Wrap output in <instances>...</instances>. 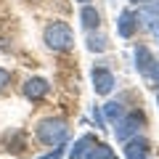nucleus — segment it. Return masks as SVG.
Masks as SVG:
<instances>
[{
	"label": "nucleus",
	"mask_w": 159,
	"mask_h": 159,
	"mask_svg": "<svg viewBox=\"0 0 159 159\" xmlns=\"http://www.w3.org/2000/svg\"><path fill=\"white\" fill-rule=\"evenodd\" d=\"M43 37H45L48 48H53V51H69V48H74V32L64 21H51L45 27Z\"/></svg>",
	"instance_id": "obj_1"
},
{
	"label": "nucleus",
	"mask_w": 159,
	"mask_h": 159,
	"mask_svg": "<svg viewBox=\"0 0 159 159\" xmlns=\"http://www.w3.org/2000/svg\"><path fill=\"white\" fill-rule=\"evenodd\" d=\"M66 135H69V130H66V122H64V119L48 117V119H43L37 125V138L45 143V146H64Z\"/></svg>",
	"instance_id": "obj_2"
},
{
	"label": "nucleus",
	"mask_w": 159,
	"mask_h": 159,
	"mask_svg": "<svg viewBox=\"0 0 159 159\" xmlns=\"http://www.w3.org/2000/svg\"><path fill=\"white\" fill-rule=\"evenodd\" d=\"M143 125V117H138V114H127V117H122L117 122V141H130V135H135L138 127Z\"/></svg>",
	"instance_id": "obj_3"
},
{
	"label": "nucleus",
	"mask_w": 159,
	"mask_h": 159,
	"mask_svg": "<svg viewBox=\"0 0 159 159\" xmlns=\"http://www.w3.org/2000/svg\"><path fill=\"white\" fill-rule=\"evenodd\" d=\"M48 90H51V85H48V80H43V77H29L27 82H24V96H27L29 101H40L43 96H48Z\"/></svg>",
	"instance_id": "obj_4"
},
{
	"label": "nucleus",
	"mask_w": 159,
	"mask_h": 159,
	"mask_svg": "<svg viewBox=\"0 0 159 159\" xmlns=\"http://www.w3.org/2000/svg\"><path fill=\"white\" fill-rule=\"evenodd\" d=\"M93 90L98 93V96H106V93H111L114 88V74L109 72V69H93Z\"/></svg>",
	"instance_id": "obj_5"
},
{
	"label": "nucleus",
	"mask_w": 159,
	"mask_h": 159,
	"mask_svg": "<svg viewBox=\"0 0 159 159\" xmlns=\"http://www.w3.org/2000/svg\"><path fill=\"white\" fill-rule=\"evenodd\" d=\"M154 64H157L154 53L148 51L146 45H138V48H135V69L143 74V77H148V72L154 69Z\"/></svg>",
	"instance_id": "obj_6"
},
{
	"label": "nucleus",
	"mask_w": 159,
	"mask_h": 159,
	"mask_svg": "<svg viewBox=\"0 0 159 159\" xmlns=\"http://www.w3.org/2000/svg\"><path fill=\"white\" fill-rule=\"evenodd\" d=\"M125 157L127 159H146L148 157V141L146 138H130V141H125Z\"/></svg>",
	"instance_id": "obj_7"
},
{
	"label": "nucleus",
	"mask_w": 159,
	"mask_h": 159,
	"mask_svg": "<svg viewBox=\"0 0 159 159\" xmlns=\"http://www.w3.org/2000/svg\"><path fill=\"white\" fill-rule=\"evenodd\" d=\"M135 29H138V16L133 11H122V13H119V21H117L119 37H133Z\"/></svg>",
	"instance_id": "obj_8"
},
{
	"label": "nucleus",
	"mask_w": 159,
	"mask_h": 159,
	"mask_svg": "<svg viewBox=\"0 0 159 159\" xmlns=\"http://www.w3.org/2000/svg\"><path fill=\"white\" fill-rule=\"evenodd\" d=\"M93 146H96V141H93L90 135H82V138L72 146V154H69V157H72V159H90Z\"/></svg>",
	"instance_id": "obj_9"
},
{
	"label": "nucleus",
	"mask_w": 159,
	"mask_h": 159,
	"mask_svg": "<svg viewBox=\"0 0 159 159\" xmlns=\"http://www.w3.org/2000/svg\"><path fill=\"white\" fill-rule=\"evenodd\" d=\"M138 16H141V19H143V24L151 29L154 24L159 21V0H154V3H151V0H148V3H143V8L138 11Z\"/></svg>",
	"instance_id": "obj_10"
},
{
	"label": "nucleus",
	"mask_w": 159,
	"mask_h": 159,
	"mask_svg": "<svg viewBox=\"0 0 159 159\" xmlns=\"http://www.w3.org/2000/svg\"><path fill=\"white\" fill-rule=\"evenodd\" d=\"M80 21H82V27L96 29L98 24H101V16H98V11H96L93 6H85L82 11H80Z\"/></svg>",
	"instance_id": "obj_11"
},
{
	"label": "nucleus",
	"mask_w": 159,
	"mask_h": 159,
	"mask_svg": "<svg viewBox=\"0 0 159 159\" xmlns=\"http://www.w3.org/2000/svg\"><path fill=\"white\" fill-rule=\"evenodd\" d=\"M103 117H106L109 122H119V119L125 117V109H122V103H119V101H109L106 106H103Z\"/></svg>",
	"instance_id": "obj_12"
},
{
	"label": "nucleus",
	"mask_w": 159,
	"mask_h": 159,
	"mask_svg": "<svg viewBox=\"0 0 159 159\" xmlns=\"http://www.w3.org/2000/svg\"><path fill=\"white\" fill-rule=\"evenodd\" d=\"M111 157H114V151L106 146V143H96L93 151H90V159H111Z\"/></svg>",
	"instance_id": "obj_13"
},
{
	"label": "nucleus",
	"mask_w": 159,
	"mask_h": 159,
	"mask_svg": "<svg viewBox=\"0 0 159 159\" xmlns=\"http://www.w3.org/2000/svg\"><path fill=\"white\" fill-rule=\"evenodd\" d=\"M88 51H93V53H103L106 51V37H101V34H90L88 37Z\"/></svg>",
	"instance_id": "obj_14"
},
{
	"label": "nucleus",
	"mask_w": 159,
	"mask_h": 159,
	"mask_svg": "<svg viewBox=\"0 0 159 159\" xmlns=\"http://www.w3.org/2000/svg\"><path fill=\"white\" fill-rule=\"evenodd\" d=\"M6 85H11V72H8V69H0V90Z\"/></svg>",
	"instance_id": "obj_15"
},
{
	"label": "nucleus",
	"mask_w": 159,
	"mask_h": 159,
	"mask_svg": "<svg viewBox=\"0 0 159 159\" xmlns=\"http://www.w3.org/2000/svg\"><path fill=\"white\" fill-rule=\"evenodd\" d=\"M146 80H151V82H159V61L154 64V69L148 72V77H146Z\"/></svg>",
	"instance_id": "obj_16"
},
{
	"label": "nucleus",
	"mask_w": 159,
	"mask_h": 159,
	"mask_svg": "<svg viewBox=\"0 0 159 159\" xmlns=\"http://www.w3.org/2000/svg\"><path fill=\"white\" fill-rule=\"evenodd\" d=\"M93 117H96V122H98V127L103 125V114L101 111H96V109H93Z\"/></svg>",
	"instance_id": "obj_17"
},
{
	"label": "nucleus",
	"mask_w": 159,
	"mask_h": 159,
	"mask_svg": "<svg viewBox=\"0 0 159 159\" xmlns=\"http://www.w3.org/2000/svg\"><path fill=\"white\" fill-rule=\"evenodd\" d=\"M133 3H141V6H143V3H148V0H133Z\"/></svg>",
	"instance_id": "obj_18"
},
{
	"label": "nucleus",
	"mask_w": 159,
	"mask_h": 159,
	"mask_svg": "<svg viewBox=\"0 0 159 159\" xmlns=\"http://www.w3.org/2000/svg\"><path fill=\"white\" fill-rule=\"evenodd\" d=\"M77 3H85V6H88V0H77Z\"/></svg>",
	"instance_id": "obj_19"
},
{
	"label": "nucleus",
	"mask_w": 159,
	"mask_h": 159,
	"mask_svg": "<svg viewBox=\"0 0 159 159\" xmlns=\"http://www.w3.org/2000/svg\"><path fill=\"white\" fill-rule=\"evenodd\" d=\"M157 103H159V93H157Z\"/></svg>",
	"instance_id": "obj_20"
},
{
	"label": "nucleus",
	"mask_w": 159,
	"mask_h": 159,
	"mask_svg": "<svg viewBox=\"0 0 159 159\" xmlns=\"http://www.w3.org/2000/svg\"><path fill=\"white\" fill-rule=\"evenodd\" d=\"M111 159H117V157H111Z\"/></svg>",
	"instance_id": "obj_21"
}]
</instances>
